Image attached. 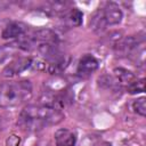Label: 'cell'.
I'll list each match as a JSON object with an SVG mask.
<instances>
[{"label":"cell","mask_w":146,"mask_h":146,"mask_svg":"<svg viewBox=\"0 0 146 146\" xmlns=\"http://www.w3.org/2000/svg\"><path fill=\"white\" fill-rule=\"evenodd\" d=\"M64 114L62 111L39 104L27 105L21 112L17 124L27 131L41 130L47 125H54L62 122Z\"/></svg>","instance_id":"1"},{"label":"cell","mask_w":146,"mask_h":146,"mask_svg":"<svg viewBox=\"0 0 146 146\" xmlns=\"http://www.w3.org/2000/svg\"><path fill=\"white\" fill-rule=\"evenodd\" d=\"M32 97V83L29 80L6 81L0 84V107L18 106Z\"/></svg>","instance_id":"2"},{"label":"cell","mask_w":146,"mask_h":146,"mask_svg":"<svg viewBox=\"0 0 146 146\" xmlns=\"http://www.w3.org/2000/svg\"><path fill=\"white\" fill-rule=\"evenodd\" d=\"M32 66V58L30 57H17L13 60H10L6 67L2 71V75L6 78H13L16 76L18 74H21L22 72L26 71L29 67Z\"/></svg>","instance_id":"3"},{"label":"cell","mask_w":146,"mask_h":146,"mask_svg":"<svg viewBox=\"0 0 146 146\" xmlns=\"http://www.w3.org/2000/svg\"><path fill=\"white\" fill-rule=\"evenodd\" d=\"M100 9H102V13H103V16H104V19H105L107 26L116 25L122 21L123 14L117 3L110 1V2H106L105 6Z\"/></svg>","instance_id":"4"},{"label":"cell","mask_w":146,"mask_h":146,"mask_svg":"<svg viewBox=\"0 0 146 146\" xmlns=\"http://www.w3.org/2000/svg\"><path fill=\"white\" fill-rule=\"evenodd\" d=\"M98 68V60L92 56V55H84L80 58L76 73L81 76H88L91 73H94Z\"/></svg>","instance_id":"5"},{"label":"cell","mask_w":146,"mask_h":146,"mask_svg":"<svg viewBox=\"0 0 146 146\" xmlns=\"http://www.w3.org/2000/svg\"><path fill=\"white\" fill-rule=\"evenodd\" d=\"M26 25L21 22H10L6 25V27L2 31V38L3 39H16L22 38L26 33Z\"/></svg>","instance_id":"6"},{"label":"cell","mask_w":146,"mask_h":146,"mask_svg":"<svg viewBox=\"0 0 146 146\" xmlns=\"http://www.w3.org/2000/svg\"><path fill=\"white\" fill-rule=\"evenodd\" d=\"M55 141L56 146H74L76 137L73 131L70 129H58L55 135Z\"/></svg>","instance_id":"7"},{"label":"cell","mask_w":146,"mask_h":146,"mask_svg":"<svg viewBox=\"0 0 146 146\" xmlns=\"http://www.w3.org/2000/svg\"><path fill=\"white\" fill-rule=\"evenodd\" d=\"M32 39L35 42H44V43H56L58 42V36L55 33V31L50 29H39L33 32Z\"/></svg>","instance_id":"8"},{"label":"cell","mask_w":146,"mask_h":146,"mask_svg":"<svg viewBox=\"0 0 146 146\" xmlns=\"http://www.w3.org/2000/svg\"><path fill=\"white\" fill-rule=\"evenodd\" d=\"M89 24H90V29H92V31H95L96 33L103 32L106 29L107 24H106V22L104 19V16H103V13H102V9L100 8L97 9L94 13V15L91 16V19H90Z\"/></svg>","instance_id":"9"},{"label":"cell","mask_w":146,"mask_h":146,"mask_svg":"<svg viewBox=\"0 0 146 146\" xmlns=\"http://www.w3.org/2000/svg\"><path fill=\"white\" fill-rule=\"evenodd\" d=\"M114 75H115V79L119 81L120 84H130L133 80H136V76L135 74L127 70V68H123V67H115L114 68Z\"/></svg>","instance_id":"10"},{"label":"cell","mask_w":146,"mask_h":146,"mask_svg":"<svg viewBox=\"0 0 146 146\" xmlns=\"http://www.w3.org/2000/svg\"><path fill=\"white\" fill-rule=\"evenodd\" d=\"M98 84L103 88H106V89H116L119 88L120 89V83L116 79H114L113 76L111 75H102L99 79H98Z\"/></svg>","instance_id":"11"},{"label":"cell","mask_w":146,"mask_h":146,"mask_svg":"<svg viewBox=\"0 0 146 146\" xmlns=\"http://www.w3.org/2000/svg\"><path fill=\"white\" fill-rule=\"evenodd\" d=\"M65 16H66V19L70 22V24L74 25V26H79L82 23L83 14L78 8H71Z\"/></svg>","instance_id":"12"},{"label":"cell","mask_w":146,"mask_h":146,"mask_svg":"<svg viewBox=\"0 0 146 146\" xmlns=\"http://www.w3.org/2000/svg\"><path fill=\"white\" fill-rule=\"evenodd\" d=\"M127 91L131 95L140 94L145 91V79H136L127 86Z\"/></svg>","instance_id":"13"},{"label":"cell","mask_w":146,"mask_h":146,"mask_svg":"<svg viewBox=\"0 0 146 146\" xmlns=\"http://www.w3.org/2000/svg\"><path fill=\"white\" fill-rule=\"evenodd\" d=\"M132 110L140 116L146 115V98L140 97L132 103Z\"/></svg>","instance_id":"14"},{"label":"cell","mask_w":146,"mask_h":146,"mask_svg":"<svg viewBox=\"0 0 146 146\" xmlns=\"http://www.w3.org/2000/svg\"><path fill=\"white\" fill-rule=\"evenodd\" d=\"M16 48V46L14 43L11 44H6L3 47L0 48V63L7 60L8 58H10L14 54V49Z\"/></svg>","instance_id":"15"},{"label":"cell","mask_w":146,"mask_h":146,"mask_svg":"<svg viewBox=\"0 0 146 146\" xmlns=\"http://www.w3.org/2000/svg\"><path fill=\"white\" fill-rule=\"evenodd\" d=\"M19 138L16 136V135H11L7 140H6V144L7 146H18L19 145Z\"/></svg>","instance_id":"16"}]
</instances>
